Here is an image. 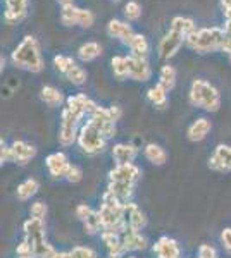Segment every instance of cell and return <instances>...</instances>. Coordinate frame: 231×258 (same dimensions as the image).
Here are the masks:
<instances>
[{
  "instance_id": "cell-1",
  "label": "cell",
  "mask_w": 231,
  "mask_h": 258,
  "mask_svg": "<svg viewBox=\"0 0 231 258\" xmlns=\"http://www.w3.org/2000/svg\"><path fill=\"white\" fill-rule=\"evenodd\" d=\"M97 107L99 105L85 93H76L66 98V107L61 112V124H59L57 135V140L62 147H71L76 143L83 119L88 117Z\"/></svg>"
},
{
  "instance_id": "cell-2",
  "label": "cell",
  "mask_w": 231,
  "mask_h": 258,
  "mask_svg": "<svg viewBox=\"0 0 231 258\" xmlns=\"http://www.w3.org/2000/svg\"><path fill=\"white\" fill-rule=\"evenodd\" d=\"M12 66L19 69H24L28 73L38 74L45 69V60L41 55L40 43L35 36L26 35L19 41V45L11 52Z\"/></svg>"
},
{
  "instance_id": "cell-3",
  "label": "cell",
  "mask_w": 231,
  "mask_h": 258,
  "mask_svg": "<svg viewBox=\"0 0 231 258\" xmlns=\"http://www.w3.org/2000/svg\"><path fill=\"white\" fill-rule=\"evenodd\" d=\"M24 239L31 244L33 248V258H52L56 255L57 249L47 241V227L45 220H38L29 217L23 224Z\"/></svg>"
},
{
  "instance_id": "cell-4",
  "label": "cell",
  "mask_w": 231,
  "mask_h": 258,
  "mask_svg": "<svg viewBox=\"0 0 231 258\" xmlns=\"http://www.w3.org/2000/svg\"><path fill=\"white\" fill-rule=\"evenodd\" d=\"M224 28L211 26L195 30L187 38V47L197 53H214L222 50V41H224Z\"/></svg>"
},
{
  "instance_id": "cell-5",
  "label": "cell",
  "mask_w": 231,
  "mask_h": 258,
  "mask_svg": "<svg viewBox=\"0 0 231 258\" xmlns=\"http://www.w3.org/2000/svg\"><path fill=\"white\" fill-rule=\"evenodd\" d=\"M188 100L193 107L205 112H217L221 107V93L214 85L205 80H193L188 91Z\"/></svg>"
},
{
  "instance_id": "cell-6",
  "label": "cell",
  "mask_w": 231,
  "mask_h": 258,
  "mask_svg": "<svg viewBox=\"0 0 231 258\" xmlns=\"http://www.w3.org/2000/svg\"><path fill=\"white\" fill-rule=\"evenodd\" d=\"M124 205L119 200L112 197L109 191H106L102 197V203H100V219H102V226L104 231H116L121 232L123 229H126L124 224Z\"/></svg>"
},
{
  "instance_id": "cell-7",
  "label": "cell",
  "mask_w": 231,
  "mask_h": 258,
  "mask_svg": "<svg viewBox=\"0 0 231 258\" xmlns=\"http://www.w3.org/2000/svg\"><path fill=\"white\" fill-rule=\"evenodd\" d=\"M107 138L100 133V129L95 126L91 120H85L79 127L78 135V147L83 150V153L86 155H99L102 153L107 147Z\"/></svg>"
},
{
  "instance_id": "cell-8",
  "label": "cell",
  "mask_w": 231,
  "mask_h": 258,
  "mask_svg": "<svg viewBox=\"0 0 231 258\" xmlns=\"http://www.w3.org/2000/svg\"><path fill=\"white\" fill-rule=\"evenodd\" d=\"M54 68H56L62 76L74 86H83L88 80V73L85 68L78 64L73 57L69 55H56L54 57Z\"/></svg>"
},
{
  "instance_id": "cell-9",
  "label": "cell",
  "mask_w": 231,
  "mask_h": 258,
  "mask_svg": "<svg viewBox=\"0 0 231 258\" xmlns=\"http://www.w3.org/2000/svg\"><path fill=\"white\" fill-rule=\"evenodd\" d=\"M61 23L64 26H79V28H91L95 23V14L90 9H83L74 4L61 7Z\"/></svg>"
},
{
  "instance_id": "cell-10",
  "label": "cell",
  "mask_w": 231,
  "mask_h": 258,
  "mask_svg": "<svg viewBox=\"0 0 231 258\" xmlns=\"http://www.w3.org/2000/svg\"><path fill=\"white\" fill-rule=\"evenodd\" d=\"M183 45H187V36H184L181 31L174 30V28H169V30L162 35V38L159 40V45H157L159 57H161L162 60L173 59Z\"/></svg>"
},
{
  "instance_id": "cell-11",
  "label": "cell",
  "mask_w": 231,
  "mask_h": 258,
  "mask_svg": "<svg viewBox=\"0 0 231 258\" xmlns=\"http://www.w3.org/2000/svg\"><path fill=\"white\" fill-rule=\"evenodd\" d=\"M209 169L217 174L231 172V145H217L214 148L209 159Z\"/></svg>"
},
{
  "instance_id": "cell-12",
  "label": "cell",
  "mask_w": 231,
  "mask_h": 258,
  "mask_svg": "<svg viewBox=\"0 0 231 258\" xmlns=\"http://www.w3.org/2000/svg\"><path fill=\"white\" fill-rule=\"evenodd\" d=\"M36 157V148L35 145L28 143L24 140H16L11 143V162L18 165H28L29 162Z\"/></svg>"
},
{
  "instance_id": "cell-13",
  "label": "cell",
  "mask_w": 231,
  "mask_h": 258,
  "mask_svg": "<svg viewBox=\"0 0 231 258\" xmlns=\"http://www.w3.org/2000/svg\"><path fill=\"white\" fill-rule=\"evenodd\" d=\"M45 165H47L50 176L54 179H61V177H66V174H68V170L71 167V162L64 152H54V153H50V155H47Z\"/></svg>"
},
{
  "instance_id": "cell-14",
  "label": "cell",
  "mask_w": 231,
  "mask_h": 258,
  "mask_svg": "<svg viewBox=\"0 0 231 258\" xmlns=\"http://www.w3.org/2000/svg\"><path fill=\"white\" fill-rule=\"evenodd\" d=\"M106 31H107V35L111 36V38L119 40L121 43L126 45V47H128L129 41L133 40V36L136 35V33L133 31L131 24H129L128 21H121V19H111V21H109Z\"/></svg>"
},
{
  "instance_id": "cell-15",
  "label": "cell",
  "mask_w": 231,
  "mask_h": 258,
  "mask_svg": "<svg viewBox=\"0 0 231 258\" xmlns=\"http://www.w3.org/2000/svg\"><path fill=\"white\" fill-rule=\"evenodd\" d=\"M140 176H142V170L136 164L116 165L114 169L109 170V181H116V182H129V184H136Z\"/></svg>"
},
{
  "instance_id": "cell-16",
  "label": "cell",
  "mask_w": 231,
  "mask_h": 258,
  "mask_svg": "<svg viewBox=\"0 0 231 258\" xmlns=\"http://www.w3.org/2000/svg\"><path fill=\"white\" fill-rule=\"evenodd\" d=\"M152 251L157 258H181V249H179L178 241L169 236H161L152 244Z\"/></svg>"
},
{
  "instance_id": "cell-17",
  "label": "cell",
  "mask_w": 231,
  "mask_h": 258,
  "mask_svg": "<svg viewBox=\"0 0 231 258\" xmlns=\"http://www.w3.org/2000/svg\"><path fill=\"white\" fill-rule=\"evenodd\" d=\"M29 0H6V11H4V21L7 24H18L28 14Z\"/></svg>"
},
{
  "instance_id": "cell-18",
  "label": "cell",
  "mask_w": 231,
  "mask_h": 258,
  "mask_svg": "<svg viewBox=\"0 0 231 258\" xmlns=\"http://www.w3.org/2000/svg\"><path fill=\"white\" fill-rule=\"evenodd\" d=\"M121 239H123V248L124 253H131V251H142L149 246V241L140 231H135V229L126 227L121 231Z\"/></svg>"
},
{
  "instance_id": "cell-19",
  "label": "cell",
  "mask_w": 231,
  "mask_h": 258,
  "mask_svg": "<svg viewBox=\"0 0 231 258\" xmlns=\"http://www.w3.org/2000/svg\"><path fill=\"white\" fill-rule=\"evenodd\" d=\"M128 62H129V80L145 83L152 78V68H150L147 59L128 55Z\"/></svg>"
},
{
  "instance_id": "cell-20",
  "label": "cell",
  "mask_w": 231,
  "mask_h": 258,
  "mask_svg": "<svg viewBox=\"0 0 231 258\" xmlns=\"http://www.w3.org/2000/svg\"><path fill=\"white\" fill-rule=\"evenodd\" d=\"M124 224L126 227L135 229V231H144L147 226V217L145 214L140 210V207L136 203L129 202L124 205Z\"/></svg>"
},
{
  "instance_id": "cell-21",
  "label": "cell",
  "mask_w": 231,
  "mask_h": 258,
  "mask_svg": "<svg viewBox=\"0 0 231 258\" xmlns=\"http://www.w3.org/2000/svg\"><path fill=\"white\" fill-rule=\"evenodd\" d=\"M112 160L116 165H126L135 164V159L138 155V148L131 143H116L111 150Z\"/></svg>"
},
{
  "instance_id": "cell-22",
  "label": "cell",
  "mask_w": 231,
  "mask_h": 258,
  "mask_svg": "<svg viewBox=\"0 0 231 258\" xmlns=\"http://www.w3.org/2000/svg\"><path fill=\"white\" fill-rule=\"evenodd\" d=\"M211 129H212L211 120H209L207 117H199V119L193 120L190 126H188L187 138L190 141H193V143H199V141L207 138V135L211 133Z\"/></svg>"
},
{
  "instance_id": "cell-23",
  "label": "cell",
  "mask_w": 231,
  "mask_h": 258,
  "mask_svg": "<svg viewBox=\"0 0 231 258\" xmlns=\"http://www.w3.org/2000/svg\"><path fill=\"white\" fill-rule=\"evenodd\" d=\"M100 239H102L104 244H106L109 256L121 258V256L124 255V248H123V239H121V232H116V231H102V234H100Z\"/></svg>"
},
{
  "instance_id": "cell-24",
  "label": "cell",
  "mask_w": 231,
  "mask_h": 258,
  "mask_svg": "<svg viewBox=\"0 0 231 258\" xmlns=\"http://www.w3.org/2000/svg\"><path fill=\"white\" fill-rule=\"evenodd\" d=\"M135 186L136 184H129V182H116V181H109L107 189L109 193L114 198L119 200L121 203H129L135 193Z\"/></svg>"
},
{
  "instance_id": "cell-25",
  "label": "cell",
  "mask_w": 231,
  "mask_h": 258,
  "mask_svg": "<svg viewBox=\"0 0 231 258\" xmlns=\"http://www.w3.org/2000/svg\"><path fill=\"white\" fill-rule=\"evenodd\" d=\"M144 155L150 164L157 165V167H161L167 162V152L157 143H147L144 148Z\"/></svg>"
},
{
  "instance_id": "cell-26",
  "label": "cell",
  "mask_w": 231,
  "mask_h": 258,
  "mask_svg": "<svg viewBox=\"0 0 231 258\" xmlns=\"http://www.w3.org/2000/svg\"><path fill=\"white\" fill-rule=\"evenodd\" d=\"M78 59L81 62H91L102 55V45L99 41H85L78 47Z\"/></svg>"
},
{
  "instance_id": "cell-27",
  "label": "cell",
  "mask_w": 231,
  "mask_h": 258,
  "mask_svg": "<svg viewBox=\"0 0 231 258\" xmlns=\"http://www.w3.org/2000/svg\"><path fill=\"white\" fill-rule=\"evenodd\" d=\"M38 189H40V182L36 181L35 177H28L18 186L16 197H18L19 202H28V200H31L36 193H38Z\"/></svg>"
},
{
  "instance_id": "cell-28",
  "label": "cell",
  "mask_w": 231,
  "mask_h": 258,
  "mask_svg": "<svg viewBox=\"0 0 231 258\" xmlns=\"http://www.w3.org/2000/svg\"><path fill=\"white\" fill-rule=\"evenodd\" d=\"M167 93H169V91L157 83V85L150 86V88L147 90V100H149L154 107H157V109H166L167 102H169V100H167Z\"/></svg>"
},
{
  "instance_id": "cell-29",
  "label": "cell",
  "mask_w": 231,
  "mask_h": 258,
  "mask_svg": "<svg viewBox=\"0 0 231 258\" xmlns=\"http://www.w3.org/2000/svg\"><path fill=\"white\" fill-rule=\"evenodd\" d=\"M40 98H41V102L49 107H61L62 103H64V95H62V91L50 85L43 86V88L40 90Z\"/></svg>"
},
{
  "instance_id": "cell-30",
  "label": "cell",
  "mask_w": 231,
  "mask_h": 258,
  "mask_svg": "<svg viewBox=\"0 0 231 258\" xmlns=\"http://www.w3.org/2000/svg\"><path fill=\"white\" fill-rule=\"evenodd\" d=\"M128 48H129V52H131L133 57L147 59V55H149V50H150V45H149V40H147L145 35H142V33H136V35L133 36V40L129 41Z\"/></svg>"
},
{
  "instance_id": "cell-31",
  "label": "cell",
  "mask_w": 231,
  "mask_h": 258,
  "mask_svg": "<svg viewBox=\"0 0 231 258\" xmlns=\"http://www.w3.org/2000/svg\"><path fill=\"white\" fill-rule=\"evenodd\" d=\"M111 66H112V74H114V76L119 81H124V80H128V78H129V62H128V57H124V55L112 57Z\"/></svg>"
},
{
  "instance_id": "cell-32",
  "label": "cell",
  "mask_w": 231,
  "mask_h": 258,
  "mask_svg": "<svg viewBox=\"0 0 231 258\" xmlns=\"http://www.w3.org/2000/svg\"><path fill=\"white\" fill-rule=\"evenodd\" d=\"M171 28L181 31L188 38V36L197 30V24L192 18H187V16H174V18L171 19Z\"/></svg>"
},
{
  "instance_id": "cell-33",
  "label": "cell",
  "mask_w": 231,
  "mask_h": 258,
  "mask_svg": "<svg viewBox=\"0 0 231 258\" xmlns=\"http://www.w3.org/2000/svg\"><path fill=\"white\" fill-rule=\"evenodd\" d=\"M83 229H85V232H86V234H90V236L102 234L104 226H102V219H100L99 210H94L85 220H83Z\"/></svg>"
},
{
  "instance_id": "cell-34",
  "label": "cell",
  "mask_w": 231,
  "mask_h": 258,
  "mask_svg": "<svg viewBox=\"0 0 231 258\" xmlns=\"http://www.w3.org/2000/svg\"><path fill=\"white\" fill-rule=\"evenodd\" d=\"M159 85L164 86L167 91H171L176 86V69L171 64L162 66L159 71Z\"/></svg>"
},
{
  "instance_id": "cell-35",
  "label": "cell",
  "mask_w": 231,
  "mask_h": 258,
  "mask_svg": "<svg viewBox=\"0 0 231 258\" xmlns=\"http://www.w3.org/2000/svg\"><path fill=\"white\" fill-rule=\"evenodd\" d=\"M142 12H144V11H142V6H140V2H136V0H129V2L124 6V9H123L124 19L128 21V23L140 19Z\"/></svg>"
},
{
  "instance_id": "cell-36",
  "label": "cell",
  "mask_w": 231,
  "mask_h": 258,
  "mask_svg": "<svg viewBox=\"0 0 231 258\" xmlns=\"http://www.w3.org/2000/svg\"><path fill=\"white\" fill-rule=\"evenodd\" d=\"M66 255L68 258H97V251L90 246H74L66 251Z\"/></svg>"
},
{
  "instance_id": "cell-37",
  "label": "cell",
  "mask_w": 231,
  "mask_h": 258,
  "mask_svg": "<svg viewBox=\"0 0 231 258\" xmlns=\"http://www.w3.org/2000/svg\"><path fill=\"white\" fill-rule=\"evenodd\" d=\"M47 212H49V209L43 202H35V203H31V207H29V215H31L33 219L45 220Z\"/></svg>"
},
{
  "instance_id": "cell-38",
  "label": "cell",
  "mask_w": 231,
  "mask_h": 258,
  "mask_svg": "<svg viewBox=\"0 0 231 258\" xmlns=\"http://www.w3.org/2000/svg\"><path fill=\"white\" fill-rule=\"evenodd\" d=\"M66 181L68 182H73V184H76V182H79L83 179V170L79 165L76 164H71V167L68 170V174H66Z\"/></svg>"
},
{
  "instance_id": "cell-39",
  "label": "cell",
  "mask_w": 231,
  "mask_h": 258,
  "mask_svg": "<svg viewBox=\"0 0 231 258\" xmlns=\"http://www.w3.org/2000/svg\"><path fill=\"white\" fill-rule=\"evenodd\" d=\"M16 255L18 258H33V248L26 239H23L16 248Z\"/></svg>"
},
{
  "instance_id": "cell-40",
  "label": "cell",
  "mask_w": 231,
  "mask_h": 258,
  "mask_svg": "<svg viewBox=\"0 0 231 258\" xmlns=\"http://www.w3.org/2000/svg\"><path fill=\"white\" fill-rule=\"evenodd\" d=\"M199 256L200 258H217L216 248L212 246V244H200L199 246Z\"/></svg>"
},
{
  "instance_id": "cell-41",
  "label": "cell",
  "mask_w": 231,
  "mask_h": 258,
  "mask_svg": "<svg viewBox=\"0 0 231 258\" xmlns=\"http://www.w3.org/2000/svg\"><path fill=\"white\" fill-rule=\"evenodd\" d=\"M221 244L231 255V227H224L221 231Z\"/></svg>"
},
{
  "instance_id": "cell-42",
  "label": "cell",
  "mask_w": 231,
  "mask_h": 258,
  "mask_svg": "<svg viewBox=\"0 0 231 258\" xmlns=\"http://www.w3.org/2000/svg\"><path fill=\"white\" fill-rule=\"evenodd\" d=\"M0 162H2V165L11 162V145H7L4 140H2V148H0Z\"/></svg>"
},
{
  "instance_id": "cell-43",
  "label": "cell",
  "mask_w": 231,
  "mask_h": 258,
  "mask_svg": "<svg viewBox=\"0 0 231 258\" xmlns=\"http://www.w3.org/2000/svg\"><path fill=\"white\" fill-rule=\"evenodd\" d=\"M91 212H94V209H91V207H88V205H85V203H81V205L76 207V217L83 222V220H85L88 215L91 214Z\"/></svg>"
},
{
  "instance_id": "cell-44",
  "label": "cell",
  "mask_w": 231,
  "mask_h": 258,
  "mask_svg": "<svg viewBox=\"0 0 231 258\" xmlns=\"http://www.w3.org/2000/svg\"><path fill=\"white\" fill-rule=\"evenodd\" d=\"M221 52H224L226 55H228V59L231 62V33H226L224 35V41H222V50Z\"/></svg>"
},
{
  "instance_id": "cell-45",
  "label": "cell",
  "mask_w": 231,
  "mask_h": 258,
  "mask_svg": "<svg viewBox=\"0 0 231 258\" xmlns=\"http://www.w3.org/2000/svg\"><path fill=\"white\" fill-rule=\"evenodd\" d=\"M219 6L224 19H231V0H219Z\"/></svg>"
},
{
  "instance_id": "cell-46",
  "label": "cell",
  "mask_w": 231,
  "mask_h": 258,
  "mask_svg": "<svg viewBox=\"0 0 231 258\" xmlns=\"http://www.w3.org/2000/svg\"><path fill=\"white\" fill-rule=\"evenodd\" d=\"M109 114H111V117L117 122V120L121 119V115H123V110H121V107H117V105H111L109 107Z\"/></svg>"
},
{
  "instance_id": "cell-47",
  "label": "cell",
  "mask_w": 231,
  "mask_h": 258,
  "mask_svg": "<svg viewBox=\"0 0 231 258\" xmlns=\"http://www.w3.org/2000/svg\"><path fill=\"white\" fill-rule=\"evenodd\" d=\"M224 31L231 33V19H224Z\"/></svg>"
},
{
  "instance_id": "cell-48",
  "label": "cell",
  "mask_w": 231,
  "mask_h": 258,
  "mask_svg": "<svg viewBox=\"0 0 231 258\" xmlns=\"http://www.w3.org/2000/svg\"><path fill=\"white\" fill-rule=\"evenodd\" d=\"M59 4H61V7L64 6H71V4H74V0H57Z\"/></svg>"
},
{
  "instance_id": "cell-49",
  "label": "cell",
  "mask_w": 231,
  "mask_h": 258,
  "mask_svg": "<svg viewBox=\"0 0 231 258\" xmlns=\"http://www.w3.org/2000/svg\"><path fill=\"white\" fill-rule=\"evenodd\" d=\"M4 69H6V59L2 57V73H4Z\"/></svg>"
},
{
  "instance_id": "cell-50",
  "label": "cell",
  "mask_w": 231,
  "mask_h": 258,
  "mask_svg": "<svg viewBox=\"0 0 231 258\" xmlns=\"http://www.w3.org/2000/svg\"><path fill=\"white\" fill-rule=\"evenodd\" d=\"M124 258H136V256H131V255H129V256H124Z\"/></svg>"
},
{
  "instance_id": "cell-51",
  "label": "cell",
  "mask_w": 231,
  "mask_h": 258,
  "mask_svg": "<svg viewBox=\"0 0 231 258\" xmlns=\"http://www.w3.org/2000/svg\"><path fill=\"white\" fill-rule=\"evenodd\" d=\"M112 2H121V0H112Z\"/></svg>"
},
{
  "instance_id": "cell-52",
  "label": "cell",
  "mask_w": 231,
  "mask_h": 258,
  "mask_svg": "<svg viewBox=\"0 0 231 258\" xmlns=\"http://www.w3.org/2000/svg\"><path fill=\"white\" fill-rule=\"evenodd\" d=\"M109 258H114V256H109Z\"/></svg>"
},
{
  "instance_id": "cell-53",
  "label": "cell",
  "mask_w": 231,
  "mask_h": 258,
  "mask_svg": "<svg viewBox=\"0 0 231 258\" xmlns=\"http://www.w3.org/2000/svg\"><path fill=\"white\" fill-rule=\"evenodd\" d=\"M197 258H200V256H197ZM217 258H219V256H217Z\"/></svg>"
}]
</instances>
